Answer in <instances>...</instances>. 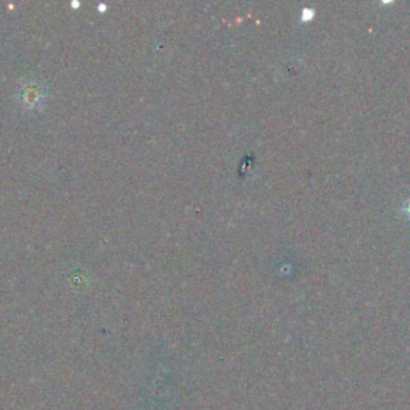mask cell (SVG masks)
Returning a JSON list of instances; mask_svg holds the SVG:
<instances>
[{"instance_id": "obj_1", "label": "cell", "mask_w": 410, "mask_h": 410, "mask_svg": "<svg viewBox=\"0 0 410 410\" xmlns=\"http://www.w3.org/2000/svg\"><path fill=\"white\" fill-rule=\"evenodd\" d=\"M314 8L311 7H305L303 10H301V21H311L312 18H314Z\"/></svg>"}, {"instance_id": "obj_2", "label": "cell", "mask_w": 410, "mask_h": 410, "mask_svg": "<svg viewBox=\"0 0 410 410\" xmlns=\"http://www.w3.org/2000/svg\"><path fill=\"white\" fill-rule=\"evenodd\" d=\"M401 213L410 222V196L406 199V201L402 202V205H401Z\"/></svg>"}]
</instances>
